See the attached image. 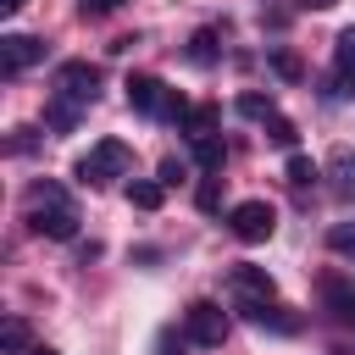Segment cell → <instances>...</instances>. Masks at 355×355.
Segmentation results:
<instances>
[{
    "label": "cell",
    "mask_w": 355,
    "mask_h": 355,
    "mask_svg": "<svg viewBox=\"0 0 355 355\" xmlns=\"http://www.w3.org/2000/svg\"><path fill=\"white\" fill-rule=\"evenodd\" d=\"M33 61H44V39H33V33H6L0 39V78H22Z\"/></svg>",
    "instance_id": "8"
},
{
    "label": "cell",
    "mask_w": 355,
    "mask_h": 355,
    "mask_svg": "<svg viewBox=\"0 0 355 355\" xmlns=\"http://www.w3.org/2000/svg\"><path fill=\"white\" fill-rule=\"evenodd\" d=\"M28 227H33L39 239H55V244H67V239L78 233V205H72V194H67L61 183L39 178V183L28 189Z\"/></svg>",
    "instance_id": "2"
},
{
    "label": "cell",
    "mask_w": 355,
    "mask_h": 355,
    "mask_svg": "<svg viewBox=\"0 0 355 355\" xmlns=\"http://www.w3.org/2000/svg\"><path fill=\"white\" fill-rule=\"evenodd\" d=\"M189 61H194V67H211V61H216V33H211V28H200V33L189 39Z\"/></svg>",
    "instance_id": "15"
},
{
    "label": "cell",
    "mask_w": 355,
    "mask_h": 355,
    "mask_svg": "<svg viewBox=\"0 0 355 355\" xmlns=\"http://www.w3.org/2000/svg\"><path fill=\"white\" fill-rule=\"evenodd\" d=\"M327 250H338V255H355V222H338V227H327Z\"/></svg>",
    "instance_id": "21"
},
{
    "label": "cell",
    "mask_w": 355,
    "mask_h": 355,
    "mask_svg": "<svg viewBox=\"0 0 355 355\" xmlns=\"http://www.w3.org/2000/svg\"><path fill=\"white\" fill-rule=\"evenodd\" d=\"M349 89H355V28H344L333 39V78H327L322 100H344Z\"/></svg>",
    "instance_id": "9"
},
{
    "label": "cell",
    "mask_w": 355,
    "mask_h": 355,
    "mask_svg": "<svg viewBox=\"0 0 355 355\" xmlns=\"http://www.w3.org/2000/svg\"><path fill=\"white\" fill-rule=\"evenodd\" d=\"M22 355H55V349H44V344H33V349H22Z\"/></svg>",
    "instance_id": "27"
},
{
    "label": "cell",
    "mask_w": 355,
    "mask_h": 355,
    "mask_svg": "<svg viewBox=\"0 0 355 355\" xmlns=\"http://www.w3.org/2000/svg\"><path fill=\"white\" fill-rule=\"evenodd\" d=\"M327 178H333V194H338V200L355 194V150H349V144H333V155H327Z\"/></svg>",
    "instance_id": "12"
},
{
    "label": "cell",
    "mask_w": 355,
    "mask_h": 355,
    "mask_svg": "<svg viewBox=\"0 0 355 355\" xmlns=\"http://www.w3.org/2000/svg\"><path fill=\"white\" fill-rule=\"evenodd\" d=\"M22 6H28V0H0V11H6V17H11V11H22Z\"/></svg>",
    "instance_id": "25"
},
{
    "label": "cell",
    "mask_w": 355,
    "mask_h": 355,
    "mask_svg": "<svg viewBox=\"0 0 355 355\" xmlns=\"http://www.w3.org/2000/svg\"><path fill=\"white\" fill-rule=\"evenodd\" d=\"M116 6H128V0H78L83 17H105V11H116Z\"/></svg>",
    "instance_id": "23"
},
{
    "label": "cell",
    "mask_w": 355,
    "mask_h": 355,
    "mask_svg": "<svg viewBox=\"0 0 355 355\" xmlns=\"http://www.w3.org/2000/svg\"><path fill=\"white\" fill-rule=\"evenodd\" d=\"M322 305H327L333 322L355 327V283H349L344 272H322Z\"/></svg>",
    "instance_id": "10"
},
{
    "label": "cell",
    "mask_w": 355,
    "mask_h": 355,
    "mask_svg": "<svg viewBox=\"0 0 355 355\" xmlns=\"http://www.w3.org/2000/svg\"><path fill=\"white\" fill-rule=\"evenodd\" d=\"M133 166V150L122 144V139H100L89 155H78V166H72V178L78 183H89V189H105L111 178H122Z\"/></svg>",
    "instance_id": "4"
},
{
    "label": "cell",
    "mask_w": 355,
    "mask_h": 355,
    "mask_svg": "<svg viewBox=\"0 0 355 355\" xmlns=\"http://www.w3.org/2000/svg\"><path fill=\"white\" fill-rule=\"evenodd\" d=\"M128 200H133L139 211H155V205H161V183H128Z\"/></svg>",
    "instance_id": "20"
},
{
    "label": "cell",
    "mask_w": 355,
    "mask_h": 355,
    "mask_svg": "<svg viewBox=\"0 0 355 355\" xmlns=\"http://www.w3.org/2000/svg\"><path fill=\"white\" fill-rule=\"evenodd\" d=\"M239 111H244V116H261V122H272V116H277L272 94H255V89H250V94H239Z\"/></svg>",
    "instance_id": "17"
},
{
    "label": "cell",
    "mask_w": 355,
    "mask_h": 355,
    "mask_svg": "<svg viewBox=\"0 0 355 355\" xmlns=\"http://www.w3.org/2000/svg\"><path fill=\"white\" fill-rule=\"evenodd\" d=\"M327 355H355V349H327Z\"/></svg>",
    "instance_id": "28"
},
{
    "label": "cell",
    "mask_w": 355,
    "mask_h": 355,
    "mask_svg": "<svg viewBox=\"0 0 355 355\" xmlns=\"http://www.w3.org/2000/svg\"><path fill=\"white\" fill-rule=\"evenodd\" d=\"M183 178V161H161V183H178Z\"/></svg>",
    "instance_id": "24"
},
{
    "label": "cell",
    "mask_w": 355,
    "mask_h": 355,
    "mask_svg": "<svg viewBox=\"0 0 355 355\" xmlns=\"http://www.w3.org/2000/svg\"><path fill=\"white\" fill-rule=\"evenodd\" d=\"M266 139L283 144V150H294V144H300V128H294L288 116H272V122H266Z\"/></svg>",
    "instance_id": "18"
},
{
    "label": "cell",
    "mask_w": 355,
    "mask_h": 355,
    "mask_svg": "<svg viewBox=\"0 0 355 355\" xmlns=\"http://www.w3.org/2000/svg\"><path fill=\"white\" fill-rule=\"evenodd\" d=\"M183 133H189V144H194V139H216V111H211V105H189Z\"/></svg>",
    "instance_id": "13"
},
{
    "label": "cell",
    "mask_w": 355,
    "mask_h": 355,
    "mask_svg": "<svg viewBox=\"0 0 355 355\" xmlns=\"http://www.w3.org/2000/svg\"><path fill=\"white\" fill-rule=\"evenodd\" d=\"M22 344H28V322L11 316V322H6V355H22Z\"/></svg>",
    "instance_id": "22"
},
{
    "label": "cell",
    "mask_w": 355,
    "mask_h": 355,
    "mask_svg": "<svg viewBox=\"0 0 355 355\" xmlns=\"http://www.w3.org/2000/svg\"><path fill=\"white\" fill-rule=\"evenodd\" d=\"M227 233L244 239V244H266V239L277 233V211H272L266 200H239V205L227 211Z\"/></svg>",
    "instance_id": "6"
},
{
    "label": "cell",
    "mask_w": 355,
    "mask_h": 355,
    "mask_svg": "<svg viewBox=\"0 0 355 355\" xmlns=\"http://www.w3.org/2000/svg\"><path fill=\"white\" fill-rule=\"evenodd\" d=\"M233 311H244V322L272 327V333H294V327H300V316H288L277 300H261V305H233Z\"/></svg>",
    "instance_id": "11"
},
{
    "label": "cell",
    "mask_w": 355,
    "mask_h": 355,
    "mask_svg": "<svg viewBox=\"0 0 355 355\" xmlns=\"http://www.w3.org/2000/svg\"><path fill=\"white\" fill-rule=\"evenodd\" d=\"M227 338V311L216 305V300H194L189 311H183V344H194V349H216Z\"/></svg>",
    "instance_id": "5"
},
{
    "label": "cell",
    "mask_w": 355,
    "mask_h": 355,
    "mask_svg": "<svg viewBox=\"0 0 355 355\" xmlns=\"http://www.w3.org/2000/svg\"><path fill=\"white\" fill-rule=\"evenodd\" d=\"M100 100V67L89 61H61L55 67V83H50V105H44V122L50 133H72L78 116Z\"/></svg>",
    "instance_id": "1"
},
{
    "label": "cell",
    "mask_w": 355,
    "mask_h": 355,
    "mask_svg": "<svg viewBox=\"0 0 355 355\" xmlns=\"http://www.w3.org/2000/svg\"><path fill=\"white\" fill-rule=\"evenodd\" d=\"M300 6H311V11H327V6H338V0H300Z\"/></svg>",
    "instance_id": "26"
},
{
    "label": "cell",
    "mask_w": 355,
    "mask_h": 355,
    "mask_svg": "<svg viewBox=\"0 0 355 355\" xmlns=\"http://www.w3.org/2000/svg\"><path fill=\"white\" fill-rule=\"evenodd\" d=\"M227 294H233V305H261V300H277V283H272L266 266L239 261V266L227 272Z\"/></svg>",
    "instance_id": "7"
},
{
    "label": "cell",
    "mask_w": 355,
    "mask_h": 355,
    "mask_svg": "<svg viewBox=\"0 0 355 355\" xmlns=\"http://www.w3.org/2000/svg\"><path fill=\"white\" fill-rule=\"evenodd\" d=\"M283 178H288V189H311V183L322 178V166H316L311 155H288V166H283Z\"/></svg>",
    "instance_id": "14"
},
{
    "label": "cell",
    "mask_w": 355,
    "mask_h": 355,
    "mask_svg": "<svg viewBox=\"0 0 355 355\" xmlns=\"http://www.w3.org/2000/svg\"><path fill=\"white\" fill-rule=\"evenodd\" d=\"M194 161H200L205 172H216V166H222V139H194Z\"/></svg>",
    "instance_id": "19"
},
{
    "label": "cell",
    "mask_w": 355,
    "mask_h": 355,
    "mask_svg": "<svg viewBox=\"0 0 355 355\" xmlns=\"http://www.w3.org/2000/svg\"><path fill=\"white\" fill-rule=\"evenodd\" d=\"M266 61H272V72H277V78H288V83L300 78V55H294V50H283V44H266Z\"/></svg>",
    "instance_id": "16"
},
{
    "label": "cell",
    "mask_w": 355,
    "mask_h": 355,
    "mask_svg": "<svg viewBox=\"0 0 355 355\" xmlns=\"http://www.w3.org/2000/svg\"><path fill=\"white\" fill-rule=\"evenodd\" d=\"M128 105H133L139 116H150V122H183V116H189L183 94L166 89L161 78H150V72H133V78H128Z\"/></svg>",
    "instance_id": "3"
}]
</instances>
